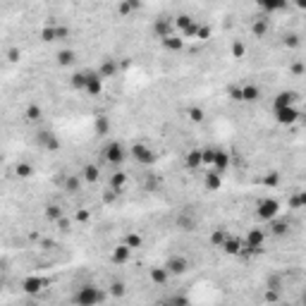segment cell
I'll use <instances>...</instances> for the list:
<instances>
[{"label":"cell","instance_id":"obj_1","mask_svg":"<svg viewBox=\"0 0 306 306\" xmlns=\"http://www.w3.org/2000/svg\"><path fill=\"white\" fill-rule=\"evenodd\" d=\"M297 101H299V96L294 94V91H280V94L270 101V113H273V120L277 125L290 127L301 118V113H299V108H297Z\"/></svg>","mask_w":306,"mask_h":306},{"label":"cell","instance_id":"obj_2","mask_svg":"<svg viewBox=\"0 0 306 306\" xmlns=\"http://www.w3.org/2000/svg\"><path fill=\"white\" fill-rule=\"evenodd\" d=\"M105 301V290L94 283L79 285L74 294H72V304L74 306H101Z\"/></svg>","mask_w":306,"mask_h":306},{"label":"cell","instance_id":"obj_3","mask_svg":"<svg viewBox=\"0 0 306 306\" xmlns=\"http://www.w3.org/2000/svg\"><path fill=\"white\" fill-rule=\"evenodd\" d=\"M230 163H232V158L225 149H218V146L204 149V168H208L211 173L225 175L230 170Z\"/></svg>","mask_w":306,"mask_h":306},{"label":"cell","instance_id":"obj_4","mask_svg":"<svg viewBox=\"0 0 306 306\" xmlns=\"http://www.w3.org/2000/svg\"><path fill=\"white\" fill-rule=\"evenodd\" d=\"M266 237L268 232L261 228H252L244 237V252L242 254H261L266 246Z\"/></svg>","mask_w":306,"mask_h":306},{"label":"cell","instance_id":"obj_5","mask_svg":"<svg viewBox=\"0 0 306 306\" xmlns=\"http://www.w3.org/2000/svg\"><path fill=\"white\" fill-rule=\"evenodd\" d=\"M256 215H259V220H263V222H273V220L280 218V201L273 197H266L261 199L259 206H256Z\"/></svg>","mask_w":306,"mask_h":306},{"label":"cell","instance_id":"obj_6","mask_svg":"<svg viewBox=\"0 0 306 306\" xmlns=\"http://www.w3.org/2000/svg\"><path fill=\"white\" fill-rule=\"evenodd\" d=\"M103 158H105V163H110V165H115V168H120V165L125 163V158H127V151H125V146L120 142H108L105 146H103Z\"/></svg>","mask_w":306,"mask_h":306},{"label":"cell","instance_id":"obj_7","mask_svg":"<svg viewBox=\"0 0 306 306\" xmlns=\"http://www.w3.org/2000/svg\"><path fill=\"white\" fill-rule=\"evenodd\" d=\"M134 156V160L139 165H144V168H151V165L156 163V153H153V149L151 146H146V144H142V142H136V144H132V151H129Z\"/></svg>","mask_w":306,"mask_h":306},{"label":"cell","instance_id":"obj_8","mask_svg":"<svg viewBox=\"0 0 306 306\" xmlns=\"http://www.w3.org/2000/svg\"><path fill=\"white\" fill-rule=\"evenodd\" d=\"M165 268H168V273L170 275H184L189 270V261L180 254H173L170 259L165 261Z\"/></svg>","mask_w":306,"mask_h":306},{"label":"cell","instance_id":"obj_9","mask_svg":"<svg viewBox=\"0 0 306 306\" xmlns=\"http://www.w3.org/2000/svg\"><path fill=\"white\" fill-rule=\"evenodd\" d=\"M103 81H105V79L98 74V70H87V91H84V94L98 96L103 91Z\"/></svg>","mask_w":306,"mask_h":306},{"label":"cell","instance_id":"obj_10","mask_svg":"<svg viewBox=\"0 0 306 306\" xmlns=\"http://www.w3.org/2000/svg\"><path fill=\"white\" fill-rule=\"evenodd\" d=\"M173 29H175L173 19H156V22H153V34H156V39H160V41L170 39V36H173Z\"/></svg>","mask_w":306,"mask_h":306},{"label":"cell","instance_id":"obj_11","mask_svg":"<svg viewBox=\"0 0 306 306\" xmlns=\"http://www.w3.org/2000/svg\"><path fill=\"white\" fill-rule=\"evenodd\" d=\"M222 252L230 254V256H242L244 239H239V237H235V235H228V239L222 242Z\"/></svg>","mask_w":306,"mask_h":306},{"label":"cell","instance_id":"obj_12","mask_svg":"<svg viewBox=\"0 0 306 306\" xmlns=\"http://www.w3.org/2000/svg\"><path fill=\"white\" fill-rule=\"evenodd\" d=\"M43 285H46V280L39 277V275H34V277H26V280H24L22 287H24L26 294H39V292L43 290Z\"/></svg>","mask_w":306,"mask_h":306},{"label":"cell","instance_id":"obj_13","mask_svg":"<svg viewBox=\"0 0 306 306\" xmlns=\"http://www.w3.org/2000/svg\"><path fill=\"white\" fill-rule=\"evenodd\" d=\"M129 256H132V249H129L127 244H120L118 249L110 254V261H113V263H127V261H129Z\"/></svg>","mask_w":306,"mask_h":306},{"label":"cell","instance_id":"obj_14","mask_svg":"<svg viewBox=\"0 0 306 306\" xmlns=\"http://www.w3.org/2000/svg\"><path fill=\"white\" fill-rule=\"evenodd\" d=\"M177 228L184 230V232H191V230L197 228V218L191 213H180L177 215Z\"/></svg>","mask_w":306,"mask_h":306},{"label":"cell","instance_id":"obj_15","mask_svg":"<svg viewBox=\"0 0 306 306\" xmlns=\"http://www.w3.org/2000/svg\"><path fill=\"white\" fill-rule=\"evenodd\" d=\"M261 98V89L256 87V84H244L242 87V101L246 103H254Z\"/></svg>","mask_w":306,"mask_h":306},{"label":"cell","instance_id":"obj_16","mask_svg":"<svg viewBox=\"0 0 306 306\" xmlns=\"http://www.w3.org/2000/svg\"><path fill=\"white\" fill-rule=\"evenodd\" d=\"M187 168L191 170H199V168H204V151H189L187 153Z\"/></svg>","mask_w":306,"mask_h":306},{"label":"cell","instance_id":"obj_17","mask_svg":"<svg viewBox=\"0 0 306 306\" xmlns=\"http://www.w3.org/2000/svg\"><path fill=\"white\" fill-rule=\"evenodd\" d=\"M204 184H206V189H211V191H218L220 187H222V175H218V173H206V177H204Z\"/></svg>","mask_w":306,"mask_h":306},{"label":"cell","instance_id":"obj_18","mask_svg":"<svg viewBox=\"0 0 306 306\" xmlns=\"http://www.w3.org/2000/svg\"><path fill=\"white\" fill-rule=\"evenodd\" d=\"M290 208L292 211H299V208H306V191H294L290 199Z\"/></svg>","mask_w":306,"mask_h":306},{"label":"cell","instance_id":"obj_19","mask_svg":"<svg viewBox=\"0 0 306 306\" xmlns=\"http://www.w3.org/2000/svg\"><path fill=\"white\" fill-rule=\"evenodd\" d=\"M115 72H118V65H115V60H105V63L101 65L98 74H101L103 79H108V77H115Z\"/></svg>","mask_w":306,"mask_h":306},{"label":"cell","instance_id":"obj_20","mask_svg":"<svg viewBox=\"0 0 306 306\" xmlns=\"http://www.w3.org/2000/svg\"><path fill=\"white\" fill-rule=\"evenodd\" d=\"M72 89H77V91H87V72H77L74 77H72Z\"/></svg>","mask_w":306,"mask_h":306},{"label":"cell","instance_id":"obj_21","mask_svg":"<svg viewBox=\"0 0 306 306\" xmlns=\"http://www.w3.org/2000/svg\"><path fill=\"white\" fill-rule=\"evenodd\" d=\"M74 58H77V53H74V50H60V53H58V65L70 67V65L74 63Z\"/></svg>","mask_w":306,"mask_h":306},{"label":"cell","instance_id":"obj_22","mask_svg":"<svg viewBox=\"0 0 306 306\" xmlns=\"http://www.w3.org/2000/svg\"><path fill=\"white\" fill-rule=\"evenodd\" d=\"M163 46L168 48V50H182V48H184V39H182V36H170V39L163 41Z\"/></svg>","mask_w":306,"mask_h":306},{"label":"cell","instance_id":"obj_23","mask_svg":"<svg viewBox=\"0 0 306 306\" xmlns=\"http://www.w3.org/2000/svg\"><path fill=\"white\" fill-rule=\"evenodd\" d=\"M168 275H170V273H168V268H165V266L151 268V280H153V283H158V285L165 283V277H168Z\"/></svg>","mask_w":306,"mask_h":306},{"label":"cell","instance_id":"obj_24","mask_svg":"<svg viewBox=\"0 0 306 306\" xmlns=\"http://www.w3.org/2000/svg\"><path fill=\"white\" fill-rule=\"evenodd\" d=\"M270 232H273V235H285V232H287V230H290V222H287V220H273V222H270Z\"/></svg>","mask_w":306,"mask_h":306},{"label":"cell","instance_id":"obj_25","mask_svg":"<svg viewBox=\"0 0 306 306\" xmlns=\"http://www.w3.org/2000/svg\"><path fill=\"white\" fill-rule=\"evenodd\" d=\"M266 32H268V19H266V17H261V19H256V22H254L252 34H254V36H263Z\"/></svg>","mask_w":306,"mask_h":306},{"label":"cell","instance_id":"obj_26","mask_svg":"<svg viewBox=\"0 0 306 306\" xmlns=\"http://www.w3.org/2000/svg\"><path fill=\"white\" fill-rule=\"evenodd\" d=\"M94 129H96V134H105V132H108V129H110L108 118H105V115H98L96 122H94Z\"/></svg>","mask_w":306,"mask_h":306},{"label":"cell","instance_id":"obj_27","mask_svg":"<svg viewBox=\"0 0 306 306\" xmlns=\"http://www.w3.org/2000/svg\"><path fill=\"white\" fill-rule=\"evenodd\" d=\"M84 180L87 182L98 180V168H96V165H87V168H84Z\"/></svg>","mask_w":306,"mask_h":306},{"label":"cell","instance_id":"obj_28","mask_svg":"<svg viewBox=\"0 0 306 306\" xmlns=\"http://www.w3.org/2000/svg\"><path fill=\"white\" fill-rule=\"evenodd\" d=\"M110 294H113V297H122V294H125V283L113 280V283H110Z\"/></svg>","mask_w":306,"mask_h":306},{"label":"cell","instance_id":"obj_29","mask_svg":"<svg viewBox=\"0 0 306 306\" xmlns=\"http://www.w3.org/2000/svg\"><path fill=\"white\" fill-rule=\"evenodd\" d=\"M125 244H127V246H129V249H132V252H134L136 246H142V237H139V235H127Z\"/></svg>","mask_w":306,"mask_h":306},{"label":"cell","instance_id":"obj_30","mask_svg":"<svg viewBox=\"0 0 306 306\" xmlns=\"http://www.w3.org/2000/svg\"><path fill=\"white\" fill-rule=\"evenodd\" d=\"M228 94L235 98V101H242V87H230Z\"/></svg>","mask_w":306,"mask_h":306},{"label":"cell","instance_id":"obj_31","mask_svg":"<svg viewBox=\"0 0 306 306\" xmlns=\"http://www.w3.org/2000/svg\"><path fill=\"white\" fill-rule=\"evenodd\" d=\"M189 115H191V118L197 120V122H201V120H204V113H201L199 108H191V110H189Z\"/></svg>","mask_w":306,"mask_h":306},{"label":"cell","instance_id":"obj_32","mask_svg":"<svg viewBox=\"0 0 306 306\" xmlns=\"http://www.w3.org/2000/svg\"><path fill=\"white\" fill-rule=\"evenodd\" d=\"M232 53H235L237 58H242L244 55V43H235V46H232Z\"/></svg>","mask_w":306,"mask_h":306},{"label":"cell","instance_id":"obj_33","mask_svg":"<svg viewBox=\"0 0 306 306\" xmlns=\"http://www.w3.org/2000/svg\"><path fill=\"white\" fill-rule=\"evenodd\" d=\"M77 187H79V180H77V177H70V180H67V189H70V191H74Z\"/></svg>","mask_w":306,"mask_h":306},{"label":"cell","instance_id":"obj_34","mask_svg":"<svg viewBox=\"0 0 306 306\" xmlns=\"http://www.w3.org/2000/svg\"><path fill=\"white\" fill-rule=\"evenodd\" d=\"M39 113H41V110L36 108V105H32V108H29V118H32V120H36V118H39Z\"/></svg>","mask_w":306,"mask_h":306},{"label":"cell","instance_id":"obj_35","mask_svg":"<svg viewBox=\"0 0 306 306\" xmlns=\"http://www.w3.org/2000/svg\"><path fill=\"white\" fill-rule=\"evenodd\" d=\"M301 306H306V292L301 294Z\"/></svg>","mask_w":306,"mask_h":306}]
</instances>
